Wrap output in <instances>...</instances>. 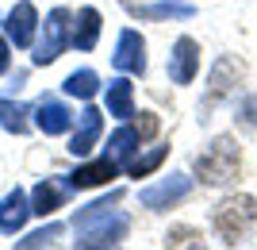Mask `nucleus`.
<instances>
[{"label": "nucleus", "mask_w": 257, "mask_h": 250, "mask_svg": "<svg viewBox=\"0 0 257 250\" xmlns=\"http://www.w3.org/2000/svg\"><path fill=\"white\" fill-rule=\"evenodd\" d=\"M242 170V146L234 135H219L204 154H196V177L204 185H230Z\"/></svg>", "instance_id": "nucleus-1"}, {"label": "nucleus", "mask_w": 257, "mask_h": 250, "mask_svg": "<svg viewBox=\"0 0 257 250\" xmlns=\"http://www.w3.org/2000/svg\"><path fill=\"white\" fill-rule=\"evenodd\" d=\"M215 231H219V239L230 246V242H242L249 235V231L257 227V200L246 193H238L230 196V200H223V204L215 208V216H211Z\"/></svg>", "instance_id": "nucleus-2"}, {"label": "nucleus", "mask_w": 257, "mask_h": 250, "mask_svg": "<svg viewBox=\"0 0 257 250\" xmlns=\"http://www.w3.org/2000/svg\"><path fill=\"white\" fill-rule=\"evenodd\" d=\"M73 16L65 8H54L50 16H46V23H43V39H39V46H35V54H31V62L35 65H50L54 58L62 54L65 46L73 43Z\"/></svg>", "instance_id": "nucleus-3"}, {"label": "nucleus", "mask_w": 257, "mask_h": 250, "mask_svg": "<svg viewBox=\"0 0 257 250\" xmlns=\"http://www.w3.org/2000/svg\"><path fill=\"white\" fill-rule=\"evenodd\" d=\"M81 231V239H77V246H115L123 235L131 231V219L123 216V212H104V216L96 219H88L85 227H77Z\"/></svg>", "instance_id": "nucleus-4"}, {"label": "nucleus", "mask_w": 257, "mask_h": 250, "mask_svg": "<svg viewBox=\"0 0 257 250\" xmlns=\"http://www.w3.org/2000/svg\"><path fill=\"white\" fill-rule=\"evenodd\" d=\"M192 193V177H184V174H173L165 177V181H158V185L150 189H142V204L150 208V212H165V208H177L184 200V196Z\"/></svg>", "instance_id": "nucleus-5"}, {"label": "nucleus", "mask_w": 257, "mask_h": 250, "mask_svg": "<svg viewBox=\"0 0 257 250\" xmlns=\"http://www.w3.org/2000/svg\"><path fill=\"white\" fill-rule=\"evenodd\" d=\"M196 73H200V46H196V39L181 35L169 54V81L173 85H192Z\"/></svg>", "instance_id": "nucleus-6"}, {"label": "nucleus", "mask_w": 257, "mask_h": 250, "mask_svg": "<svg viewBox=\"0 0 257 250\" xmlns=\"http://www.w3.org/2000/svg\"><path fill=\"white\" fill-rule=\"evenodd\" d=\"M115 69L123 73H146V39H142L135 27L119 35V46H115V58H111Z\"/></svg>", "instance_id": "nucleus-7"}, {"label": "nucleus", "mask_w": 257, "mask_h": 250, "mask_svg": "<svg viewBox=\"0 0 257 250\" xmlns=\"http://www.w3.org/2000/svg\"><path fill=\"white\" fill-rule=\"evenodd\" d=\"M4 31H8V39L20 46V50L35 43V31H39V12H35L31 0H20V4L8 12V23H4Z\"/></svg>", "instance_id": "nucleus-8"}, {"label": "nucleus", "mask_w": 257, "mask_h": 250, "mask_svg": "<svg viewBox=\"0 0 257 250\" xmlns=\"http://www.w3.org/2000/svg\"><path fill=\"white\" fill-rule=\"evenodd\" d=\"M100 131H104V116H100V108H85L81 116H77V131H73V139H69V150H73L77 158H85V154L96 146Z\"/></svg>", "instance_id": "nucleus-9"}, {"label": "nucleus", "mask_w": 257, "mask_h": 250, "mask_svg": "<svg viewBox=\"0 0 257 250\" xmlns=\"http://www.w3.org/2000/svg\"><path fill=\"white\" fill-rule=\"evenodd\" d=\"M115 174H119V162L111 154H104V158H96V162H88V165H77L73 174H69V185L73 189H96V185H107Z\"/></svg>", "instance_id": "nucleus-10"}, {"label": "nucleus", "mask_w": 257, "mask_h": 250, "mask_svg": "<svg viewBox=\"0 0 257 250\" xmlns=\"http://www.w3.org/2000/svg\"><path fill=\"white\" fill-rule=\"evenodd\" d=\"M35 123H39V131H46V135H65V131L73 127V112L65 108L62 100L43 97L39 108H35Z\"/></svg>", "instance_id": "nucleus-11"}, {"label": "nucleus", "mask_w": 257, "mask_h": 250, "mask_svg": "<svg viewBox=\"0 0 257 250\" xmlns=\"http://www.w3.org/2000/svg\"><path fill=\"white\" fill-rule=\"evenodd\" d=\"M27 216H31L27 193H23V189H12V193L0 200V231H4V235H16V231L27 223Z\"/></svg>", "instance_id": "nucleus-12"}, {"label": "nucleus", "mask_w": 257, "mask_h": 250, "mask_svg": "<svg viewBox=\"0 0 257 250\" xmlns=\"http://www.w3.org/2000/svg\"><path fill=\"white\" fill-rule=\"evenodd\" d=\"M104 104H107V116H115V120H131V116H135V85H131L127 77L107 81Z\"/></svg>", "instance_id": "nucleus-13"}, {"label": "nucleus", "mask_w": 257, "mask_h": 250, "mask_svg": "<svg viewBox=\"0 0 257 250\" xmlns=\"http://www.w3.org/2000/svg\"><path fill=\"white\" fill-rule=\"evenodd\" d=\"M238 77H242V65H238L234 58H219V62H215V69H211V89H207V100L226 97V93L238 85Z\"/></svg>", "instance_id": "nucleus-14"}, {"label": "nucleus", "mask_w": 257, "mask_h": 250, "mask_svg": "<svg viewBox=\"0 0 257 250\" xmlns=\"http://www.w3.org/2000/svg\"><path fill=\"white\" fill-rule=\"evenodd\" d=\"M100 39V12L96 8H81L73 20V46L77 50H92Z\"/></svg>", "instance_id": "nucleus-15"}, {"label": "nucleus", "mask_w": 257, "mask_h": 250, "mask_svg": "<svg viewBox=\"0 0 257 250\" xmlns=\"http://www.w3.org/2000/svg\"><path fill=\"white\" fill-rule=\"evenodd\" d=\"M62 208V189L54 185V181H39L31 193V212L35 216H54Z\"/></svg>", "instance_id": "nucleus-16"}, {"label": "nucleus", "mask_w": 257, "mask_h": 250, "mask_svg": "<svg viewBox=\"0 0 257 250\" xmlns=\"http://www.w3.org/2000/svg\"><path fill=\"white\" fill-rule=\"evenodd\" d=\"M139 142H142V139H139V131H135V123H123V127H119L115 135L107 139V154H111L115 162L127 165V162H131V150H135Z\"/></svg>", "instance_id": "nucleus-17"}, {"label": "nucleus", "mask_w": 257, "mask_h": 250, "mask_svg": "<svg viewBox=\"0 0 257 250\" xmlns=\"http://www.w3.org/2000/svg\"><path fill=\"white\" fill-rule=\"evenodd\" d=\"M65 93L69 97H81V100H88V97H96V89H100V77L92 73V69H77V73H69L65 77Z\"/></svg>", "instance_id": "nucleus-18"}, {"label": "nucleus", "mask_w": 257, "mask_h": 250, "mask_svg": "<svg viewBox=\"0 0 257 250\" xmlns=\"http://www.w3.org/2000/svg\"><path fill=\"white\" fill-rule=\"evenodd\" d=\"M27 116H31V112L23 108V104H16V100H0V127H4V131L23 135V131H27Z\"/></svg>", "instance_id": "nucleus-19"}, {"label": "nucleus", "mask_w": 257, "mask_h": 250, "mask_svg": "<svg viewBox=\"0 0 257 250\" xmlns=\"http://www.w3.org/2000/svg\"><path fill=\"white\" fill-rule=\"evenodd\" d=\"M165 154H169V146H154L150 154H135L127 162V174L131 177H146V174H154L161 162H165Z\"/></svg>", "instance_id": "nucleus-20"}, {"label": "nucleus", "mask_w": 257, "mask_h": 250, "mask_svg": "<svg viewBox=\"0 0 257 250\" xmlns=\"http://www.w3.org/2000/svg\"><path fill=\"white\" fill-rule=\"evenodd\" d=\"M127 8L135 12V16H150V20H161V16H188V4H177V0H161V4H150V8H146V4H131L127 0Z\"/></svg>", "instance_id": "nucleus-21"}, {"label": "nucleus", "mask_w": 257, "mask_h": 250, "mask_svg": "<svg viewBox=\"0 0 257 250\" xmlns=\"http://www.w3.org/2000/svg\"><path fill=\"white\" fill-rule=\"evenodd\" d=\"M200 242H204V235L196 227H177L165 235V246H200Z\"/></svg>", "instance_id": "nucleus-22"}, {"label": "nucleus", "mask_w": 257, "mask_h": 250, "mask_svg": "<svg viewBox=\"0 0 257 250\" xmlns=\"http://www.w3.org/2000/svg\"><path fill=\"white\" fill-rule=\"evenodd\" d=\"M58 235H62V227L50 223V227H43V231H35V235H27V239H20V246H46V242H54Z\"/></svg>", "instance_id": "nucleus-23"}, {"label": "nucleus", "mask_w": 257, "mask_h": 250, "mask_svg": "<svg viewBox=\"0 0 257 250\" xmlns=\"http://www.w3.org/2000/svg\"><path fill=\"white\" fill-rule=\"evenodd\" d=\"M135 131H139V139H154V135H158V116H154V112H139Z\"/></svg>", "instance_id": "nucleus-24"}, {"label": "nucleus", "mask_w": 257, "mask_h": 250, "mask_svg": "<svg viewBox=\"0 0 257 250\" xmlns=\"http://www.w3.org/2000/svg\"><path fill=\"white\" fill-rule=\"evenodd\" d=\"M242 116H246V123H253V127H257V97H249L246 104H242Z\"/></svg>", "instance_id": "nucleus-25"}, {"label": "nucleus", "mask_w": 257, "mask_h": 250, "mask_svg": "<svg viewBox=\"0 0 257 250\" xmlns=\"http://www.w3.org/2000/svg\"><path fill=\"white\" fill-rule=\"evenodd\" d=\"M4 69H8V39L0 35V73H4Z\"/></svg>", "instance_id": "nucleus-26"}]
</instances>
